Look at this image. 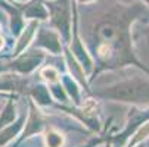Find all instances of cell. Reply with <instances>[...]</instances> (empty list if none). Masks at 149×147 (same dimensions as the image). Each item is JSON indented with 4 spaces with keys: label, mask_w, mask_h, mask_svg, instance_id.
Segmentation results:
<instances>
[{
    "label": "cell",
    "mask_w": 149,
    "mask_h": 147,
    "mask_svg": "<svg viewBox=\"0 0 149 147\" xmlns=\"http://www.w3.org/2000/svg\"><path fill=\"white\" fill-rule=\"evenodd\" d=\"M96 96L102 99H112L117 101L145 104L149 103V79L134 77L117 82L111 87H106L105 90L97 91Z\"/></svg>",
    "instance_id": "1"
},
{
    "label": "cell",
    "mask_w": 149,
    "mask_h": 147,
    "mask_svg": "<svg viewBox=\"0 0 149 147\" xmlns=\"http://www.w3.org/2000/svg\"><path fill=\"white\" fill-rule=\"evenodd\" d=\"M52 24L59 30L65 41L71 40V0H55L49 2Z\"/></svg>",
    "instance_id": "2"
},
{
    "label": "cell",
    "mask_w": 149,
    "mask_h": 147,
    "mask_svg": "<svg viewBox=\"0 0 149 147\" xmlns=\"http://www.w3.org/2000/svg\"><path fill=\"white\" fill-rule=\"evenodd\" d=\"M77 9H75V16H74V24H75V31H74V40H72V46H71V50H72V55L75 56V59L80 60V63L81 66L86 69L87 72L92 69L93 66V62L89 56V53L86 52V49H84L83 43H81V40L78 37V32H77Z\"/></svg>",
    "instance_id": "3"
},
{
    "label": "cell",
    "mask_w": 149,
    "mask_h": 147,
    "mask_svg": "<svg viewBox=\"0 0 149 147\" xmlns=\"http://www.w3.org/2000/svg\"><path fill=\"white\" fill-rule=\"evenodd\" d=\"M38 43L46 47L47 50H50L52 53L58 55L61 53L62 47H61V41H59V35L55 32V31H50V30H40V34H38Z\"/></svg>",
    "instance_id": "4"
},
{
    "label": "cell",
    "mask_w": 149,
    "mask_h": 147,
    "mask_svg": "<svg viewBox=\"0 0 149 147\" xmlns=\"http://www.w3.org/2000/svg\"><path fill=\"white\" fill-rule=\"evenodd\" d=\"M28 16H33V18H40V19H46L49 16V10L43 6V3L40 2V0H37V2L30 6L28 12H27Z\"/></svg>",
    "instance_id": "5"
},
{
    "label": "cell",
    "mask_w": 149,
    "mask_h": 147,
    "mask_svg": "<svg viewBox=\"0 0 149 147\" xmlns=\"http://www.w3.org/2000/svg\"><path fill=\"white\" fill-rule=\"evenodd\" d=\"M46 144H47V147H62L63 135L55 130H49L46 133Z\"/></svg>",
    "instance_id": "6"
},
{
    "label": "cell",
    "mask_w": 149,
    "mask_h": 147,
    "mask_svg": "<svg viewBox=\"0 0 149 147\" xmlns=\"http://www.w3.org/2000/svg\"><path fill=\"white\" fill-rule=\"evenodd\" d=\"M148 137H149V119H148L146 124H143V127L139 128V131L134 134V137H133V140L130 141L129 147H134L137 143H140L142 140H145V138H148Z\"/></svg>",
    "instance_id": "7"
},
{
    "label": "cell",
    "mask_w": 149,
    "mask_h": 147,
    "mask_svg": "<svg viewBox=\"0 0 149 147\" xmlns=\"http://www.w3.org/2000/svg\"><path fill=\"white\" fill-rule=\"evenodd\" d=\"M63 87H65V91H68L70 93V96L72 97V100L75 101V103H78V88H77V86H75V82H74V79L71 81V78L70 77H63Z\"/></svg>",
    "instance_id": "8"
},
{
    "label": "cell",
    "mask_w": 149,
    "mask_h": 147,
    "mask_svg": "<svg viewBox=\"0 0 149 147\" xmlns=\"http://www.w3.org/2000/svg\"><path fill=\"white\" fill-rule=\"evenodd\" d=\"M41 77H45V79L49 81V82H58L59 81V72L53 66L45 68L43 71H41Z\"/></svg>",
    "instance_id": "9"
},
{
    "label": "cell",
    "mask_w": 149,
    "mask_h": 147,
    "mask_svg": "<svg viewBox=\"0 0 149 147\" xmlns=\"http://www.w3.org/2000/svg\"><path fill=\"white\" fill-rule=\"evenodd\" d=\"M78 2H81V3H92V2H95V0H78Z\"/></svg>",
    "instance_id": "10"
},
{
    "label": "cell",
    "mask_w": 149,
    "mask_h": 147,
    "mask_svg": "<svg viewBox=\"0 0 149 147\" xmlns=\"http://www.w3.org/2000/svg\"><path fill=\"white\" fill-rule=\"evenodd\" d=\"M139 2H142V3H145V5L149 6V0H139Z\"/></svg>",
    "instance_id": "11"
},
{
    "label": "cell",
    "mask_w": 149,
    "mask_h": 147,
    "mask_svg": "<svg viewBox=\"0 0 149 147\" xmlns=\"http://www.w3.org/2000/svg\"><path fill=\"white\" fill-rule=\"evenodd\" d=\"M2 44H3V40L0 38V49H2Z\"/></svg>",
    "instance_id": "12"
},
{
    "label": "cell",
    "mask_w": 149,
    "mask_h": 147,
    "mask_svg": "<svg viewBox=\"0 0 149 147\" xmlns=\"http://www.w3.org/2000/svg\"><path fill=\"white\" fill-rule=\"evenodd\" d=\"M146 32H148V34H149V27H148V28H146Z\"/></svg>",
    "instance_id": "13"
}]
</instances>
